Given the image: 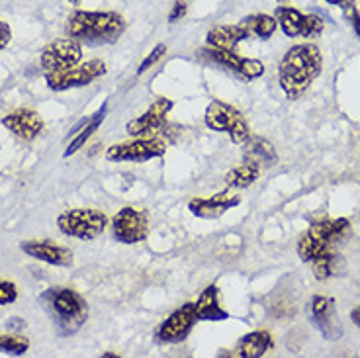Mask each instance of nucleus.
I'll use <instances>...</instances> for the list:
<instances>
[{
  "mask_svg": "<svg viewBox=\"0 0 360 358\" xmlns=\"http://www.w3.org/2000/svg\"><path fill=\"white\" fill-rule=\"evenodd\" d=\"M323 57L314 44H300L290 47L278 67V81L290 100L300 98L311 82L321 75Z\"/></svg>",
  "mask_w": 360,
  "mask_h": 358,
  "instance_id": "nucleus-1",
  "label": "nucleus"
},
{
  "mask_svg": "<svg viewBox=\"0 0 360 358\" xmlns=\"http://www.w3.org/2000/svg\"><path fill=\"white\" fill-rule=\"evenodd\" d=\"M67 36L90 44H112L126 32V20L117 12L75 10L67 18Z\"/></svg>",
  "mask_w": 360,
  "mask_h": 358,
  "instance_id": "nucleus-2",
  "label": "nucleus"
},
{
  "mask_svg": "<svg viewBox=\"0 0 360 358\" xmlns=\"http://www.w3.org/2000/svg\"><path fill=\"white\" fill-rule=\"evenodd\" d=\"M41 300L53 317L57 331L63 337L79 331L89 317V305L84 298L71 288H49L41 295Z\"/></svg>",
  "mask_w": 360,
  "mask_h": 358,
  "instance_id": "nucleus-3",
  "label": "nucleus"
},
{
  "mask_svg": "<svg viewBox=\"0 0 360 358\" xmlns=\"http://www.w3.org/2000/svg\"><path fill=\"white\" fill-rule=\"evenodd\" d=\"M349 219H323V222H317L309 229H307L302 239L297 243V255L300 259L311 262L317 257H321L323 252L331 249L337 239H341L345 233L349 231Z\"/></svg>",
  "mask_w": 360,
  "mask_h": 358,
  "instance_id": "nucleus-4",
  "label": "nucleus"
},
{
  "mask_svg": "<svg viewBox=\"0 0 360 358\" xmlns=\"http://www.w3.org/2000/svg\"><path fill=\"white\" fill-rule=\"evenodd\" d=\"M204 124L212 132H221L231 137L235 145H245L251 137V127L245 116L231 104L221 100H212L204 114Z\"/></svg>",
  "mask_w": 360,
  "mask_h": 358,
  "instance_id": "nucleus-5",
  "label": "nucleus"
},
{
  "mask_svg": "<svg viewBox=\"0 0 360 358\" xmlns=\"http://www.w3.org/2000/svg\"><path fill=\"white\" fill-rule=\"evenodd\" d=\"M108 225V217L104 212L98 210H67L57 217V227L59 231L65 233L67 237H75L81 241H92L100 233H104Z\"/></svg>",
  "mask_w": 360,
  "mask_h": 358,
  "instance_id": "nucleus-6",
  "label": "nucleus"
},
{
  "mask_svg": "<svg viewBox=\"0 0 360 358\" xmlns=\"http://www.w3.org/2000/svg\"><path fill=\"white\" fill-rule=\"evenodd\" d=\"M106 75V63H102L98 59H92L89 63L75 65L67 71L57 72H45V82L51 90H69V89H81L90 82H94L100 77Z\"/></svg>",
  "mask_w": 360,
  "mask_h": 358,
  "instance_id": "nucleus-7",
  "label": "nucleus"
},
{
  "mask_svg": "<svg viewBox=\"0 0 360 358\" xmlns=\"http://www.w3.org/2000/svg\"><path fill=\"white\" fill-rule=\"evenodd\" d=\"M112 233L124 245H134L147 239L149 235V215L137 207H122L112 217Z\"/></svg>",
  "mask_w": 360,
  "mask_h": 358,
  "instance_id": "nucleus-8",
  "label": "nucleus"
},
{
  "mask_svg": "<svg viewBox=\"0 0 360 358\" xmlns=\"http://www.w3.org/2000/svg\"><path fill=\"white\" fill-rule=\"evenodd\" d=\"M167 151V143L159 137L149 139H134L127 143L112 145L106 151V159L112 162H143L162 157Z\"/></svg>",
  "mask_w": 360,
  "mask_h": 358,
  "instance_id": "nucleus-9",
  "label": "nucleus"
},
{
  "mask_svg": "<svg viewBox=\"0 0 360 358\" xmlns=\"http://www.w3.org/2000/svg\"><path fill=\"white\" fill-rule=\"evenodd\" d=\"M82 47L77 39H57L53 44H49L41 51V67L47 72L67 71L75 65L81 63Z\"/></svg>",
  "mask_w": 360,
  "mask_h": 358,
  "instance_id": "nucleus-10",
  "label": "nucleus"
},
{
  "mask_svg": "<svg viewBox=\"0 0 360 358\" xmlns=\"http://www.w3.org/2000/svg\"><path fill=\"white\" fill-rule=\"evenodd\" d=\"M200 55H204L207 61L212 63L221 65V67H227L229 71L241 75L247 81H255L264 75V65L259 61V59H247V57H241L235 51H227V49H216V47H204Z\"/></svg>",
  "mask_w": 360,
  "mask_h": 358,
  "instance_id": "nucleus-11",
  "label": "nucleus"
},
{
  "mask_svg": "<svg viewBox=\"0 0 360 358\" xmlns=\"http://www.w3.org/2000/svg\"><path fill=\"white\" fill-rule=\"evenodd\" d=\"M198 317H196V305L186 304L182 305L180 309L172 312L165 321L161 323L157 337L162 343H180L188 337V333L192 331V327L196 325Z\"/></svg>",
  "mask_w": 360,
  "mask_h": 358,
  "instance_id": "nucleus-12",
  "label": "nucleus"
},
{
  "mask_svg": "<svg viewBox=\"0 0 360 358\" xmlns=\"http://www.w3.org/2000/svg\"><path fill=\"white\" fill-rule=\"evenodd\" d=\"M172 106H174L172 100L157 98L147 112H143L141 116L135 117V120H131V122L127 124V134L131 135V137H141V135L151 134L155 129L162 127L165 126V122H167L169 112L172 110Z\"/></svg>",
  "mask_w": 360,
  "mask_h": 358,
  "instance_id": "nucleus-13",
  "label": "nucleus"
},
{
  "mask_svg": "<svg viewBox=\"0 0 360 358\" xmlns=\"http://www.w3.org/2000/svg\"><path fill=\"white\" fill-rule=\"evenodd\" d=\"M241 198L229 192V190H224L216 196L210 198H194L188 202V210L192 212V215L196 217H202V219H217L221 217L225 212H229L231 207L239 206Z\"/></svg>",
  "mask_w": 360,
  "mask_h": 358,
  "instance_id": "nucleus-14",
  "label": "nucleus"
},
{
  "mask_svg": "<svg viewBox=\"0 0 360 358\" xmlns=\"http://www.w3.org/2000/svg\"><path fill=\"white\" fill-rule=\"evenodd\" d=\"M311 317H314L315 325L319 327V331L323 333L327 339H341V323H339V315L335 314V302L331 298L314 295V300H311Z\"/></svg>",
  "mask_w": 360,
  "mask_h": 358,
  "instance_id": "nucleus-15",
  "label": "nucleus"
},
{
  "mask_svg": "<svg viewBox=\"0 0 360 358\" xmlns=\"http://www.w3.org/2000/svg\"><path fill=\"white\" fill-rule=\"evenodd\" d=\"M2 126L24 141H34L44 132L45 124L41 116L34 110H16L2 117Z\"/></svg>",
  "mask_w": 360,
  "mask_h": 358,
  "instance_id": "nucleus-16",
  "label": "nucleus"
},
{
  "mask_svg": "<svg viewBox=\"0 0 360 358\" xmlns=\"http://www.w3.org/2000/svg\"><path fill=\"white\" fill-rule=\"evenodd\" d=\"M20 249L32 259L53 264V267H69L72 262V252L69 249L49 241H24L20 245Z\"/></svg>",
  "mask_w": 360,
  "mask_h": 358,
  "instance_id": "nucleus-17",
  "label": "nucleus"
},
{
  "mask_svg": "<svg viewBox=\"0 0 360 358\" xmlns=\"http://www.w3.org/2000/svg\"><path fill=\"white\" fill-rule=\"evenodd\" d=\"M249 37H251L249 32L241 24H224V26L212 27L207 32L206 41L210 47L235 51V47L241 44L243 39H249Z\"/></svg>",
  "mask_w": 360,
  "mask_h": 358,
  "instance_id": "nucleus-18",
  "label": "nucleus"
},
{
  "mask_svg": "<svg viewBox=\"0 0 360 358\" xmlns=\"http://www.w3.org/2000/svg\"><path fill=\"white\" fill-rule=\"evenodd\" d=\"M194 305L198 321H224L229 317V314L219 305V292L216 286H207Z\"/></svg>",
  "mask_w": 360,
  "mask_h": 358,
  "instance_id": "nucleus-19",
  "label": "nucleus"
},
{
  "mask_svg": "<svg viewBox=\"0 0 360 358\" xmlns=\"http://www.w3.org/2000/svg\"><path fill=\"white\" fill-rule=\"evenodd\" d=\"M274 340L269 331H252L245 335L237 345V357L239 358H261L266 350L272 349Z\"/></svg>",
  "mask_w": 360,
  "mask_h": 358,
  "instance_id": "nucleus-20",
  "label": "nucleus"
},
{
  "mask_svg": "<svg viewBox=\"0 0 360 358\" xmlns=\"http://www.w3.org/2000/svg\"><path fill=\"white\" fill-rule=\"evenodd\" d=\"M259 174H261V165L251 159H245L239 167H235L225 174V184L229 188H247L259 179Z\"/></svg>",
  "mask_w": 360,
  "mask_h": 358,
  "instance_id": "nucleus-21",
  "label": "nucleus"
},
{
  "mask_svg": "<svg viewBox=\"0 0 360 358\" xmlns=\"http://www.w3.org/2000/svg\"><path fill=\"white\" fill-rule=\"evenodd\" d=\"M274 18H276V22H278V26L282 27L284 36H288V37L302 36L306 14H302L300 10L292 8V6H286V4H280L278 8L274 10Z\"/></svg>",
  "mask_w": 360,
  "mask_h": 358,
  "instance_id": "nucleus-22",
  "label": "nucleus"
},
{
  "mask_svg": "<svg viewBox=\"0 0 360 358\" xmlns=\"http://www.w3.org/2000/svg\"><path fill=\"white\" fill-rule=\"evenodd\" d=\"M245 159H251V161L259 162V165H264V167H270L276 162V151L274 147L262 139V137H249V141L245 143Z\"/></svg>",
  "mask_w": 360,
  "mask_h": 358,
  "instance_id": "nucleus-23",
  "label": "nucleus"
},
{
  "mask_svg": "<svg viewBox=\"0 0 360 358\" xmlns=\"http://www.w3.org/2000/svg\"><path fill=\"white\" fill-rule=\"evenodd\" d=\"M241 26L249 32V36H257L261 39H270L274 36L276 27H278V22L274 16H269V14H252V16H247L239 22Z\"/></svg>",
  "mask_w": 360,
  "mask_h": 358,
  "instance_id": "nucleus-24",
  "label": "nucleus"
},
{
  "mask_svg": "<svg viewBox=\"0 0 360 358\" xmlns=\"http://www.w3.org/2000/svg\"><path fill=\"white\" fill-rule=\"evenodd\" d=\"M106 114H108V104H104V106L100 108L98 112H96L92 117H86V126L82 127L81 134L75 135V139L71 141V145L65 149V157H71V155H75L79 149H82V145L89 141L90 137H92V134H94V132L100 127V124L104 122Z\"/></svg>",
  "mask_w": 360,
  "mask_h": 358,
  "instance_id": "nucleus-25",
  "label": "nucleus"
},
{
  "mask_svg": "<svg viewBox=\"0 0 360 358\" xmlns=\"http://www.w3.org/2000/svg\"><path fill=\"white\" fill-rule=\"evenodd\" d=\"M314 264V272L317 280H327V278L335 276L339 272V264H342V260L339 255H333V252H323L321 257H317L315 260H311Z\"/></svg>",
  "mask_w": 360,
  "mask_h": 358,
  "instance_id": "nucleus-26",
  "label": "nucleus"
},
{
  "mask_svg": "<svg viewBox=\"0 0 360 358\" xmlns=\"http://www.w3.org/2000/svg\"><path fill=\"white\" fill-rule=\"evenodd\" d=\"M27 349H30L27 337H22V335H0V350L2 352L22 357V354H26Z\"/></svg>",
  "mask_w": 360,
  "mask_h": 358,
  "instance_id": "nucleus-27",
  "label": "nucleus"
},
{
  "mask_svg": "<svg viewBox=\"0 0 360 358\" xmlns=\"http://www.w3.org/2000/svg\"><path fill=\"white\" fill-rule=\"evenodd\" d=\"M323 20L315 14H307L304 18V30H302V37H315L323 32Z\"/></svg>",
  "mask_w": 360,
  "mask_h": 358,
  "instance_id": "nucleus-28",
  "label": "nucleus"
},
{
  "mask_svg": "<svg viewBox=\"0 0 360 358\" xmlns=\"http://www.w3.org/2000/svg\"><path fill=\"white\" fill-rule=\"evenodd\" d=\"M165 53H167V45H162V44L155 45L153 51L147 55L143 61H141V65H139V69H137V75H143V72L149 71V69H151L155 63H159V61H161L162 55H165Z\"/></svg>",
  "mask_w": 360,
  "mask_h": 358,
  "instance_id": "nucleus-29",
  "label": "nucleus"
},
{
  "mask_svg": "<svg viewBox=\"0 0 360 358\" xmlns=\"http://www.w3.org/2000/svg\"><path fill=\"white\" fill-rule=\"evenodd\" d=\"M18 298V290L16 284H12L8 280H0V305H8L16 302Z\"/></svg>",
  "mask_w": 360,
  "mask_h": 358,
  "instance_id": "nucleus-30",
  "label": "nucleus"
},
{
  "mask_svg": "<svg viewBox=\"0 0 360 358\" xmlns=\"http://www.w3.org/2000/svg\"><path fill=\"white\" fill-rule=\"evenodd\" d=\"M186 12H188V4H186V0H176L174 4H172L171 14H169V22H179L186 16Z\"/></svg>",
  "mask_w": 360,
  "mask_h": 358,
  "instance_id": "nucleus-31",
  "label": "nucleus"
},
{
  "mask_svg": "<svg viewBox=\"0 0 360 358\" xmlns=\"http://www.w3.org/2000/svg\"><path fill=\"white\" fill-rule=\"evenodd\" d=\"M345 16H347V20L351 22V26H352V30H354V34L360 37V12L354 8V4L345 8Z\"/></svg>",
  "mask_w": 360,
  "mask_h": 358,
  "instance_id": "nucleus-32",
  "label": "nucleus"
},
{
  "mask_svg": "<svg viewBox=\"0 0 360 358\" xmlns=\"http://www.w3.org/2000/svg\"><path fill=\"white\" fill-rule=\"evenodd\" d=\"M10 39H12V30L6 22H0V51L10 44Z\"/></svg>",
  "mask_w": 360,
  "mask_h": 358,
  "instance_id": "nucleus-33",
  "label": "nucleus"
},
{
  "mask_svg": "<svg viewBox=\"0 0 360 358\" xmlns=\"http://www.w3.org/2000/svg\"><path fill=\"white\" fill-rule=\"evenodd\" d=\"M329 4H335V6H341V8H347V6H352L354 0H325Z\"/></svg>",
  "mask_w": 360,
  "mask_h": 358,
  "instance_id": "nucleus-34",
  "label": "nucleus"
},
{
  "mask_svg": "<svg viewBox=\"0 0 360 358\" xmlns=\"http://www.w3.org/2000/svg\"><path fill=\"white\" fill-rule=\"evenodd\" d=\"M351 317H352V321H354V325H356V327H360V305L356 307V309H352Z\"/></svg>",
  "mask_w": 360,
  "mask_h": 358,
  "instance_id": "nucleus-35",
  "label": "nucleus"
},
{
  "mask_svg": "<svg viewBox=\"0 0 360 358\" xmlns=\"http://www.w3.org/2000/svg\"><path fill=\"white\" fill-rule=\"evenodd\" d=\"M26 323L22 321V319H10V327H24Z\"/></svg>",
  "mask_w": 360,
  "mask_h": 358,
  "instance_id": "nucleus-36",
  "label": "nucleus"
},
{
  "mask_svg": "<svg viewBox=\"0 0 360 358\" xmlns=\"http://www.w3.org/2000/svg\"><path fill=\"white\" fill-rule=\"evenodd\" d=\"M102 358H117V354H114V352H104Z\"/></svg>",
  "mask_w": 360,
  "mask_h": 358,
  "instance_id": "nucleus-37",
  "label": "nucleus"
},
{
  "mask_svg": "<svg viewBox=\"0 0 360 358\" xmlns=\"http://www.w3.org/2000/svg\"><path fill=\"white\" fill-rule=\"evenodd\" d=\"M276 2H280V4H284V2H288V0H276Z\"/></svg>",
  "mask_w": 360,
  "mask_h": 358,
  "instance_id": "nucleus-38",
  "label": "nucleus"
}]
</instances>
